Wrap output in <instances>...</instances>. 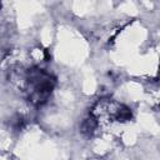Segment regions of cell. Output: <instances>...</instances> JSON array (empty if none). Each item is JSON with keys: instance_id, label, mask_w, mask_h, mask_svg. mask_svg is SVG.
I'll list each match as a JSON object with an SVG mask.
<instances>
[{"instance_id": "6da1fadb", "label": "cell", "mask_w": 160, "mask_h": 160, "mask_svg": "<svg viewBox=\"0 0 160 160\" xmlns=\"http://www.w3.org/2000/svg\"><path fill=\"white\" fill-rule=\"evenodd\" d=\"M14 79L16 86L34 105H41L46 102L55 86L54 76L40 68H29L15 71Z\"/></svg>"}, {"instance_id": "7a4b0ae2", "label": "cell", "mask_w": 160, "mask_h": 160, "mask_svg": "<svg viewBox=\"0 0 160 160\" xmlns=\"http://www.w3.org/2000/svg\"><path fill=\"white\" fill-rule=\"evenodd\" d=\"M130 118L131 112L125 105L110 99L99 100L94 105L91 111V119L94 120L96 126L112 122H125L130 120Z\"/></svg>"}]
</instances>
